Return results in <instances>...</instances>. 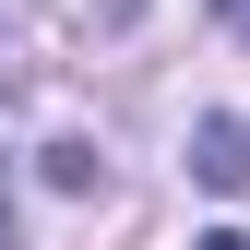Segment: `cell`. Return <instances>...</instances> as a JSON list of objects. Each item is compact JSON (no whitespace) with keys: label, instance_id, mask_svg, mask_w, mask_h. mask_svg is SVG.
Listing matches in <instances>:
<instances>
[{"label":"cell","instance_id":"cell-1","mask_svg":"<svg viewBox=\"0 0 250 250\" xmlns=\"http://www.w3.org/2000/svg\"><path fill=\"white\" fill-rule=\"evenodd\" d=\"M191 179L203 191H250V119H203L191 131Z\"/></svg>","mask_w":250,"mask_h":250},{"label":"cell","instance_id":"cell-2","mask_svg":"<svg viewBox=\"0 0 250 250\" xmlns=\"http://www.w3.org/2000/svg\"><path fill=\"white\" fill-rule=\"evenodd\" d=\"M0 250H12V167H0Z\"/></svg>","mask_w":250,"mask_h":250},{"label":"cell","instance_id":"cell-4","mask_svg":"<svg viewBox=\"0 0 250 250\" xmlns=\"http://www.w3.org/2000/svg\"><path fill=\"white\" fill-rule=\"evenodd\" d=\"M203 250H250V238H203Z\"/></svg>","mask_w":250,"mask_h":250},{"label":"cell","instance_id":"cell-3","mask_svg":"<svg viewBox=\"0 0 250 250\" xmlns=\"http://www.w3.org/2000/svg\"><path fill=\"white\" fill-rule=\"evenodd\" d=\"M214 12H227V24H238V36H250V0H214Z\"/></svg>","mask_w":250,"mask_h":250}]
</instances>
